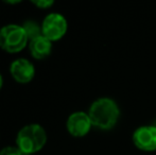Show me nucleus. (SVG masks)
<instances>
[{
  "mask_svg": "<svg viewBox=\"0 0 156 155\" xmlns=\"http://www.w3.org/2000/svg\"><path fill=\"white\" fill-rule=\"evenodd\" d=\"M88 115L94 128L109 131L116 126L120 117V108L114 99L101 97L96 99L88 108Z\"/></svg>",
  "mask_w": 156,
  "mask_h": 155,
  "instance_id": "1",
  "label": "nucleus"
},
{
  "mask_svg": "<svg viewBox=\"0 0 156 155\" xmlns=\"http://www.w3.org/2000/svg\"><path fill=\"white\" fill-rule=\"evenodd\" d=\"M47 143V133L38 123H30L23 126L17 133L16 147L23 155L34 154L41 151Z\"/></svg>",
  "mask_w": 156,
  "mask_h": 155,
  "instance_id": "2",
  "label": "nucleus"
},
{
  "mask_svg": "<svg viewBox=\"0 0 156 155\" xmlns=\"http://www.w3.org/2000/svg\"><path fill=\"white\" fill-rule=\"evenodd\" d=\"M29 44L23 26L9 23L0 29V48L8 53H18Z\"/></svg>",
  "mask_w": 156,
  "mask_h": 155,
  "instance_id": "3",
  "label": "nucleus"
},
{
  "mask_svg": "<svg viewBox=\"0 0 156 155\" xmlns=\"http://www.w3.org/2000/svg\"><path fill=\"white\" fill-rule=\"evenodd\" d=\"M68 30L67 19L60 13H50L41 23V33L51 41H60Z\"/></svg>",
  "mask_w": 156,
  "mask_h": 155,
  "instance_id": "4",
  "label": "nucleus"
},
{
  "mask_svg": "<svg viewBox=\"0 0 156 155\" xmlns=\"http://www.w3.org/2000/svg\"><path fill=\"white\" fill-rule=\"evenodd\" d=\"M93 126L88 113L83 111H78L70 114L66 121V129L68 133L76 138H82L86 136L90 132Z\"/></svg>",
  "mask_w": 156,
  "mask_h": 155,
  "instance_id": "5",
  "label": "nucleus"
},
{
  "mask_svg": "<svg viewBox=\"0 0 156 155\" xmlns=\"http://www.w3.org/2000/svg\"><path fill=\"white\" fill-rule=\"evenodd\" d=\"M132 140L140 151H156V125L138 126L132 135Z\"/></svg>",
  "mask_w": 156,
  "mask_h": 155,
  "instance_id": "6",
  "label": "nucleus"
},
{
  "mask_svg": "<svg viewBox=\"0 0 156 155\" xmlns=\"http://www.w3.org/2000/svg\"><path fill=\"white\" fill-rule=\"evenodd\" d=\"M10 73L16 82L26 84L35 77V67L31 61L27 58H17L10 66Z\"/></svg>",
  "mask_w": 156,
  "mask_h": 155,
  "instance_id": "7",
  "label": "nucleus"
},
{
  "mask_svg": "<svg viewBox=\"0 0 156 155\" xmlns=\"http://www.w3.org/2000/svg\"><path fill=\"white\" fill-rule=\"evenodd\" d=\"M30 54L35 60H45L52 52V41L44 35L32 39L28 44Z\"/></svg>",
  "mask_w": 156,
  "mask_h": 155,
  "instance_id": "8",
  "label": "nucleus"
},
{
  "mask_svg": "<svg viewBox=\"0 0 156 155\" xmlns=\"http://www.w3.org/2000/svg\"><path fill=\"white\" fill-rule=\"evenodd\" d=\"M21 26H23L26 33H27L29 41L34 38H36V37H38V36L43 35V33H41V25H39V23H36V21L26 20Z\"/></svg>",
  "mask_w": 156,
  "mask_h": 155,
  "instance_id": "9",
  "label": "nucleus"
},
{
  "mask_svg": "<svg viewBox=\"0 0 156 155\" xmlns=\"http://www.w3.org/2000/svg\"><path fill=\"white\" fill-rule=\"evenodd\" d=\"M31 3L34 4L36 8L46 10V9L51 8L54 4V1L53 0H33V1H31Z\"/></svg>",
  "mask_w": 156,
  "mask_h": 155,
  "instance_id": "10",
  "label": "nucleus"
},
{
  "mask_svg": "<svg viewBox=\"0 0 156 155\" xmlns=\"http://www.w3.org/2000/svg\"><path fill=\"white\" fill-rule=\"evenodd\" d=\"M0 155H23V154L17 147L9 146V147H5L0 150Z\"/></svg>",
  "mask_w": 156,
  "mask_h": 155,
  "instance_id": "11",
  "label": "nucleus"
},
{
  "mask_svg": "<svg viewBox=\"0 0 156 155\" xmlns=\"http://www.w3.org/2000/svg\"><path fill=\"white\" fill-rule=\"evenodd\" d=\"M2 86H3V78H2V75L0 73V90H1Z\"/></svg>",
  "mask_w": 156,
  "mask_h": 155,
  "instance_id": "12",
  "label": "nucleus"
},
{
  "mask_svg": "<svg viewBox=\"0 0 156 155\" xmlns=\"http://www.w3.org/2000/svg\"><path fill=\"white\" fill-rule=\"evenodd\" d=\"M5 3H10V4H16V3H19L20 1H4Z\"/></svg>",
  "mask_w": 156,
  "mask_h": 155,
  "instance_id": "13",
  "label": "nucleus"
}]
</instances>
